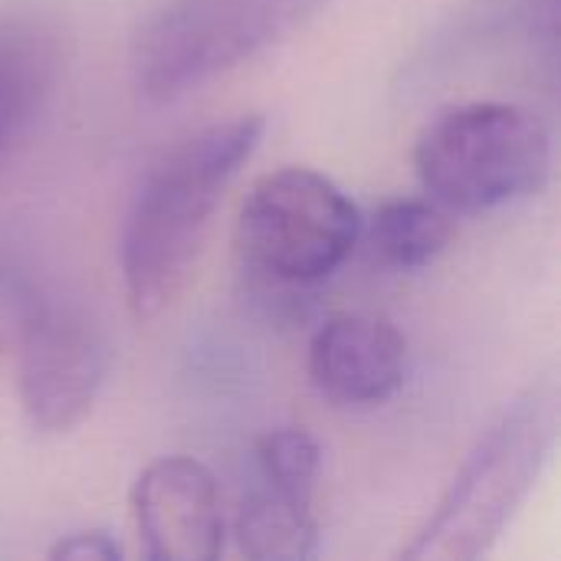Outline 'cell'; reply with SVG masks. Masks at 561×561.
Segmentation results:
<instances>
[{
    "instance_id": "6da1fadb",
    "label": "cell",
    "mask_w": 561,
    "mask_h": 561,
    "mask_svg": "<svg viewBox=\"0 0 561 561\" xmlns=\"http://www.w3.org/2000/svg\"><path fill=\"white\" fill-rule=\"evenodd\" d=\"M263 131V115H237L181 138L148 168L118 247L125 299L135 319L161 316L187 289L210 217L260 148Z\"/></svg>"
},
{
    "instance_id": "7a4b0ae2",
    "label": "cell",
    "mask_w": 561,
    "mask_h": 561,
    "mask_svg": "<svg viewBox=\"0 0 561 561\" xmlns=\"http://www.w3.org/2000/svg\"><path fill=\"white\" fill-rule=\"evenodd\" d=\"M559 381L529 385L483 431L434 516L401 549L411 561L480 559L536 490L559 440Z\"/></svg>"
},
{
    "instance_id": "3957f363",
    "label": "cell",
    "mask_w": 561,
    "mask_h": 561,
    "mask_svg": "<svg viewBox=\"0 0 561 561\" xmlns=\"http://www.w3.org/2000/svg\"><path fill=\"white\" fill-rule=\"evenodd\" d=\"M362 220L358 204L332 178L279 168L263 174L237 210V266L256 296L296 302L339 273L362 240Z\"/></svg>"
},
{
    "instance_id": "277c9868",
    "label": "cell",
    "mask_w": 561,
    "mask_h": 561,
    "mask_svg": "<svg viewBox=\"0 0 561 561\" xmlns=\"http://www.w3.org/2000/svg\"><path fill=\"white\" fill-rule=\"evenodd\" d=\"M414 171L427 197L457 214H490L546 187L552 138L542 118L513 102H463L417 135Z\"/></svg>"
},
{
    "instance_id": "5b68a950",
    "label": "cell",
    "mask_w": 561,
    "mask_h": 561,
    "mask_svg": "<svg viewBox=\"0 0 561 561\" xmlns=\"http://www.w3.org/2000/svg\"><path fill=\"white\" fill-rule=\"evenodd\" d=\"M329 0H161L135 30L131 79L174 102L289 36Z\"/></svg>"
},
{
    "instance_id": "8992f818",
    "label": "cell",
    "mask_w": 561,
    "mask_h": 561,
    "mask_svg": "<svg viewBox=\"0 0 561 561\" xmlns=\"http://www.w3.org/2000/svg\"><path fill=\"white\" fill-rule=\"evenodd\" d=\"M105 365V345L82 316L33 296L23 299L16 391L33 431L69 434L79 427L95 408Z\"/></svg>"
},
{
    "instance_id": "52a82bcc",
    "label": "cell",
    "mask_w": 561,
    "mask_h": 561,
    "mask_svg": "<svg viewBox=\"0 0 561 561\" xmlns=\"http://www.w3.org/2000/svg\"><path fill=\"white\" fill-rule=\"evenodd\" d=\"M138 546L151 561H214L224 552L227 526L214 473L184 454L148 463L131 493Z\"/></svg>"
},
{
    "instance_id": "ba28073f",
    "label": "cell",
    "mask_w": 561,
    "mask_h": 561,
    "mask_svg": "<svg viewBox=\"0 0 561 561\" xmlns=\"http://www.w3.org/2000/svg\"><path fill=\"white\" fill-rule=\"evenodd\" d=\"M408 358V339L394 322L368 312H339L312 335L309 378L332 404L371 408L404 388Z\"/></svg>"
},
{
    "instance_id": "9c48e42d",
    "label": "cell",
    "mask_w": 561,
    "mask_h": 561,
    "mask_svg": "<svg viewBox=\"0 0 561 561\" xmlns=\"http://www.w3.org/2000/svg\"><path fill=\"white\" fill-rule=\"evenodd\" d=\"M59 72V33L36 16H0V154L26 131Z\"/></svg>"
},
{
    "instance_id": "30bf717a",
    "label": "cell",
    "mask_w": 561,
    "mask_h": 561,
    "mask_svg": "<svg viewBox=\"0 0 561 561\" xmlns=\"http://www.w3.org/2000/svg\"><path fill=\"white\" fill-rule=\"evenodd\" d=\"M316 496L253 480L233 516V542L253 561H302L319 552Z\"/></svg>"
},
{
    "instance_id": "8fae6325",
    "label": "cell",
    "mask_w": 561,
    "mask_h": 561,
    "mask_svg": "<svg viewBox=\"0 0 561 561\" xmlns=\"http://www.w3.org/2000/svg\"><path fill=\"white\" fill-rule=\"evenodd\" d=\"M371 256L388 270H424L457 240V220L434 197H391L362 220Z\"/></svg>"
},
{
    "instance_id": "7c38bea8",
    "label": "cell",
    "mask_w": 561,
    "mask_h": 561,
    "mask_svg": "<svg viewBox=\"0 0 561 561\" xmlns=\"http://www.w3.org/2000/svg\"><path fill=\"white\" fill-rule=\"evenodd\" d=\"M250 467H253V480L316 496L319 470H322V450L309 431L276 427V431H266L253 440Z\"/></svg>"
},
{
    "instance_id": "4fadbf2b",
    "label": "cell",
    "mask_w": 561,
    "mask_h": 561,
    "mask_svg": "<svg viewBox=\"0 0 561 561\" xmlns=\"http://www.w3.org/2000/svg\"><path fill=\"white\" fill-rule=\"evenodd\" d=\"M49 559L62 561H115L122 559V546L112 533L89 529V533H69L49 549Z\"/></svg>"
}]
</instances>
